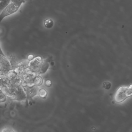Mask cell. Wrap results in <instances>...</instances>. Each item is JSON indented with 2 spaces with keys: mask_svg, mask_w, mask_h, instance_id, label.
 Instances as JSON below:
<instances>
[{
  "mask_svg": "<svg viewBox=\"0 0 132 132\" xmlns=\"http://www.w3.org/2000/svg\"><path fill=\"white\" fill-rule=\"evenodd\" d=\"M29 62L28 59L20 62L17 68L14 69L21 77L27 72L30 70L29 68Z\"/></svg>",
  "mask_w": 132,
  "mask_h": 132,
  "instance_id": "ba28073f",
  "label": "cell"
},
{
  "mask_svg": "<svg viewBox=\"0 0 132 132\" xmlns=\"http://www.w3.org/2000/svg\"><path fill=\"white\" fill-rule=\"evenodd\" d=\"M23 0H11V2L13 3H18V2H21Z\"/></svg>",
  "mask_w": 132,
  "mask_h": 132,
  "instance_id": "ffe728a7",
  "label": "cell"
},
{
  "mask_svg": "<svg viewBox=\"0 0 132 132\" xmlns=\"http://www.w3.org/2000/svg\"><path fill=\"white\" fill-rule=\"evenodd\" d=\"M49 66L48 62L43 60L40 56L34 58L29 63L30 70L38 75L45 73L49 68Z\"/></svg>",
  "mask_w": 132,
  "mask_h": 132,
  "instance_id": "7a4b0ae2",
  "label": "cell"
},
{
  "mask_svg": "<svg viewBox=\"0 0 132 132\" xmlns=\"http://www.w3.org/2000/svg\"><path fill=\"white\" fill-rule=\"evenodd\" d=\"M1 75H7L9 72L13 69L9 59L1 53Z\"/></svg>",
  "mask_w": 132,
  "mask_h": 132,
  "instance_id": "5b68a950",
  "label": "cell"
},
{
  "mask_svg": "<svg viewBox=\"0 0 132 132\" xmlns=\"http://www.w3.org/2000/svg\"><path fill=\"white\" fill-rule=\"evenodd\" d=\"M42 83H43V80H42V78L39 75H37L34 80V85L39 86L42 85Z\"/></svg>",
  "mask_w": 132,
  "mask_h": 132,
  "instance_id": "5bb4252c",
  "label": "cell"
},
{
  "mask_svg": "<svg viewBox=\"0 0 132 132\" xmlns=\"http://www.w3.org/2000/svg\"><path fill=\"white\" fill-rule=\"evenodd\" d=\"M45 85L47 86V87H50L51 85L52 84V82L51 80L48 79V80H46L45 81Z\"/></svg>",
  "mask_w": 132,
  "mask_h": 132,
  "instance_id": "ac0fdd59",
  "label": "cell"
},
{
  "mask_svg": "<svg viewBox=\"0 0 132 132\" xmlns=\"http://www.w3.org/2000/svg\"><path fill=\"white\" fill-rule=\"evenodd\" d=\"M10 85V81L6 75H1V88Z\"/></svg>",
  "mask_w": 132,
  "mask_h": 132,
  "instance_id": "30bf717a",
  "label": "cell"
},
{
  "mask_svg": "<svg viewBox=\"0 0 132 132\" xmlns=\"http://www.w3.org/2000/svg\"><path fill=\"white\" fill-rule=\"evenodd\" d=\"M131 96H132V85L130 86L128 88L121 87L119 88L116 93L114 99L116 102L120 103Z\"/></svg>",
  "mask_w": 132,
  "mask_h": 132,
  "instance_id": "277c9868",
  "label": "cell"
},
{
  "mask_svg": "<svg viewBox=\"0 0 132 132\" xmlns=\"http://www.w3.org/2000/svg\"><path fill=\"white\" fill-rule=\"evenodd\" d=\"M6 100V96L1 90V102H5Z\"/></svg>",
  "mask_w": 132,
  "mask_h": 132,
  "instance_id": "e0dca14e",
  "label": "cell"
},
{
  "mask_svg": "<svg viewBox=\"0 0 132 132\" xmlns=\"http://www.w3.org/2000/svg\"><path fill=\"white\" fill-rule=\"evenodd\" d=\"M24 1L23 0L18 3L11 2L9 5L1 12L0 15L1 22L6 17L16 13Z\"/></svg>",
  "mask_w": 132,
  "mask_h": 132,
  "instance_id": "3957f363",
  "label": "cell"
},
{
  "mask_svg": "<svg viewBox=\"0 0 132 132\" xmlns=\"http://www.w3.org/2000/svg\"><path fill=\"white\" fill-rule=\"evenodd\" d=\"M112 84L109 82H105L103 84V87L105 89H109L111 88Z\"/></svg>",
  "mask_w": 132,
  "mask_h": 132,
  "instance_id": "2e32d148",
  "label": "cell"
},
{
  "mask_svg": "<svg viewBox=\"0 0 132 132\" xmlns=\"http://www.w3.org/2000/svg\"><path fill=\"white\" fill-rule=\"evenodd\" d=\"M4 1V0H0V1Z\"/></svg>",
  "mask_w": 132,
  "mask_h": 132,
  "instance_id": "44dd1931",
  "label": "cell"
},
{
  "mask_svg": "<svg viewBox=\"0 0 132 132\" xmlns=\"http://www.w3.org/2000/svg\"><path fill=\"white\" fill-rule=\"evenodd\" d=\"M8 59L10 62L11 64L13 67V69H16L18 66V64L20 62L18 61L16 57L13 55L9 57Z\"/></svg>",
  "mask_w": 132,
  "mask_h": 132,
  "instance_id": "8fae6325",
  "label": "cell"
},
{
  "mask_svg": "<svg viewBox=\"0 0 132 132\" xmlns=\"http://www.w3.org/2000/svg\"><path fill=\"white\" fill-rule=\"evenodd\" d=\"M37 74L31 70L27 72L22 77V86H34V81Z\"/></svg>",
  "mask_w": 132,
  "mask_h": 132,
  "instance_id": "52a82bcc",
  "label": "cell"
},
{
  "mask_svg": "<svg viewBox=\"0 0 132 132\" xmlns=\"http://www.w3.org/2000/svg\"><path fill=\"white\" fill-rule=\"evenodd\" d=\"M34 56L33 55H28V59L29 60V61H31L32 59H34Z\"/></svg>",
  "mask_w": 132,
  "mask_h": 132,
  "instance_id": "d6986e66",
  "label": "cell"
},
{
  "mask_svg": "<svg viewBox=\"0 0 132 132\" xmlns=\"http://www.w3.org/2000/svg\"><path fill=\"white\" fill-rule=\"evenodd\" d=\"M11 2V0H4L3 1H1V3H0L1 12V13L2 11L6 8Z\"/></svg>",
  "mask_w": 132,
  "mask_h": 132,
  "instance_id": "4fadbf2b",
  "label": "cell"
},
{
  "mask_svg": "<svg viewBox=\"0 0 132 132\" xmlns=\"http://www.w3.org/2000/svg\"><path fill=\"white\" fill-rule=\"evenodd\" d=\"M38 95L40 98H44L47 96V92L44 89H41L38 92Z\"/></svg>",
  "mask_w": 132,
  "mask_h": 132,
  "instance_id": "9a60e30c",
  "label": "cell"
},
{
  "mask_svg": "<svg viewBox=\"0 0 132 132\" xmlns=\"http://www.w3.org/2000/svg\"><path fill=\"white\" fill-rule=\"evenodd\" d=\"M1 90L6 96L13 100L24 101L27 98L26 93L22 85L14 87L9 85L6 87L1 88Z\"/></svg>",
  "mask_w": 132,
  "mask_h": 132,
  "instance_id": "6da1fadb",
  "label": "cell"
},
{
  "mask_svg": "<svg viewBox=\"0 0 132 132\" xmlns=\"http://www.w3.org/2000/svg\"><path fill=\"white\" fill-rule=\"evenodd\" d=\"M54 25V21L51 18H48L45 20L44 25L45 28L48 29H51L53 27Z\"/></svg>",
  "mask_w": 132,
  "mask_h": 132,
  "instance_id": "7c38bea8",
  "label": "cell"
},
{
  "mask_svg": "<svg viewBox=\"0 0 132 132\" xmlns=\"http://www.w3.org/2000/svg\"><path fill=\"white\" fill-rule=\"evenodd\" d=\"M10 81V85L14 87H18L22 85V77L14 69L9 72L7 75Z\"/></svg>",
  "mask_w": 132,
  "mask_h": 132,
  "instance_id": "8992f818",
  "label": "cell"
},
{
  "mask_svg": "<svg viewBox=\"0 0 132 132\" xmlns=\"http://www.w3.org/2000/svg\"><path fill=\"white\" fill-rule=\"evenodd\" d=\"M23 87L26 93L27 98H31L37 95L38 93V86L34 85L32 86H23Z\"/></svg>",
  "mask_w": 132,
  "mask_h": 132,
  "instance_id": "9c48e42d",
  "label": "cell"
}]
</instances>
